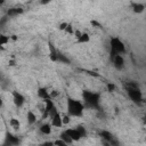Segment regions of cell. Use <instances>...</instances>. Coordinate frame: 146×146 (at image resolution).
Masks as SVG:
<instances>
[{
    "label": "cell",
    "instance_id": "obj_1",
    "mask_svg": "<svg viewBox=\"0 0 146 146\" xmlns=\"http://www.w3.org/2000/svg\"><path fill=\"white\" fill-rule=\"evenodd\" d=\"M84 110V105L74 98L68 97L67 98V113L71 116H82Z\"/></svg>",
    "mask_w": 146,
    "mask_h": 146
},
{
    "label": "cell",
    "instance_id": "obj_2",
    "mask_svg": "<svg viewBox=\"0 0 146 146\" xmlns=\"http://www.w3.org/2000/svg\"><path fill=\"white\" fill-rule=\"evenodd\" d=\"M110 50H111L110 51V57L112 59L115 55L123 54L125 51V46H124V43L117 36H113L110 40Z\"/></svg>",
    "mask_w": 146,
    "mask_h": 146
},
{
    "label": "cell",
    "instance_id": "obj_3",
    "mask_svg": "<svg viewBox=\"0 0 146 146\" xmlns=\"http://www.w3.org/2000/svg\"><path fill=\"white\" fill-rule=\"evenodd\" d=\"M82 98L84 100V103L87 104V106L89 107H98L99 104V94L89 91V90H84L82 91Z\"/></svg>",
    "mask_w": 146,
    "mask_h": 146
},
{
    "label": "cell",
    "instance_id": "obj_4",
    "mask_svg": "<svg viewBox=\"0 0 146 146\" xmlns=\"http://www.w3.org/2000/svg\"><path fill=\"white\" fill-rule=\"evenodd\" d=\"M127 92H128V96L130 97V99L133 103L143 102V94H141V91L137 87H128Z\"/></svg>",
    "mask_w": 146,
    "mask_h": 146
},
{
    "label": "cell",
    "instance_id": "obj_5",
    "mask_svg": "<svg viewBox=\"0 0 146 146\" xmlns=\"http://www.w3.org/2000/svg\"><path fill=\"white\" fill-rule=\"evenodd\" d=\"M13 102L14 104L17 106V107H22L24 105V102H25V98L22 94H19L18 91L14 90L13 91Z\"/></svg>",
    "mask_w": 146,
    "mask_h": 146
},
{
    "label": "cell",
    "instance_id": "obj_6",
    "mask_svg": "<svg viewBox=\"0 0 146 146\" xmlns=\"http://www.w3.org/2000/svg\"><path fill=\"white\" fill-rule=\"evenodd\" d=\"M99 136L104 139V140H106V144H112V145H115L116 144V141H114L113 139H114V137H113V135L110 132V131H107V130H102L100 132H99Z\"/></svg>",
    "mask_w": 146,
    "mask_h": 146
},
{
    "label": "cell",
    "instance_id": "obj_7",
    "mask_svg": "<svg viewBox=\"0 0 146 146\" xmlns=\"http://www.w3.org/2000/svg\"><path fill=\"white\" fill-rule=\"evenodd\" d=\"M112 62H113V64H114V66H115L116 70H122L123 66H124V59H123V57L121 56V54L115 55V56L112 58Z\"/></svg>",
    "mask_w": 146,
    "mask_h": 146
},
{
    "label": "cell",
    "instance_id": "obj_8",
    "mask_svg": "<svg viewBox=\"0 0 146 146\" xmlns=\"http://www.w3.org/2000/svg\"><path fill=\"white\" fill-rule=\"evenodd\" d=\"M5 144L6 145H18L19 144V139L15 136H13L11 133L7 132L6 133V138H5Z\"/></svg>",
    "mask_w": 146,
    "mask_h": 146
},
{
    "label": "cell",
    "instance_id": "obj_9",
    "mask_svg": "<svg viewBox=\"0 0 146 146\" xmlns=\"http://www.w3.org/2000/svg\"><path fill=\"white\" fill-rule=\"evenodd\" d=\"M50 120H51V125H54V127L59 128V127L63 125V123H62V115L58 112L55 113L52 116H50Z\"/></svg>",
    "mask_w": 146,
    "mask_h": 146
},
{
    "label": "cell",
    "instance_id": "obj_10",
    "mask_svg": "<svg viewBox=\"0 0 146 146\" xmlns=\"http://www.w3.org/2000/svg\"><path fill=\"white\" fill-rule=\"evenodd\" d=\"M48 46H49V50H50V52H49V58H50L51 62L56 63V62H57V54H58V51L55 49V46H54L50 41L48 42Z\"/></svg>",
    "mask_w": 146,
    "mask_h": 146
},
{
    "label": "cell",
    "instance_id": "obj_11",
    "mask_svg": "<svg viewBox=\"0 0 146 146\" xmlns=\"http://www.w3.org/2000/svg\"><path fill=\"white\" fill-rule=\"evenodd\" d=\"M65 131H66V133L72 138L73 141H78V140L81 139V136H80V133L78 132L76 129H66Z\"/></svg>",
    "mask_w": 146,
    "mask_h": 146
},
{
    "label": "cell",
    "instance_id": "obj_12",
    "mask_svg": "<svg viewBox=\"0 0 146 146\" xmlns=\"http://www.w3.org/2000/svg\"><path fill=\"white\" fill-rule=\"evenodd\" d=\"M131 7H132V11L136 14H141L145 10V6L143 3H139V2H132Z\"/></svg>",
    "mask_w": 146,
    "mask_h": 146
},
{
    "label": "cell",
    "instance_id": "obj_13",
    "mask_svg": "<svg viewBox=\"0 0 146 146\" xmlns=\"http://www.w3.org/2000/svg\"><path fill=\"white\" fill-rule=\"evenodd\" d=\"M23 8H21V7H14V8H9L8 10H7V15L8 16H16V15H21V14H23Z\"/></svg>",
    "mask_w": 146,
    "mask_h": 146
},
{
    "label": "cell",
    "instance_id": "obj_14",
    "mask_svg": "<svg viewBox=\"0 0 146 146\" xmlns=\"http://www.w3.org/2000/svg\"><path fill=\"white\" fill-rule=\"evenodd\" d=\"M36 94H38L39 98H41V99H43V100L50 98V95H49V92H48V90H47L46 88H39L38 91H36Z\"/></svg>",
    "mask_w": 146,
    "mask_h": 146
},
{
    "label": "cell",
    "instance_id": "obj_15",
    "mask_svg": "<svg viewBox=\"0 0 146 146\" xmlns=\"http://www.w3.org/2000/svg\"><path fill=\"white\" fill-rule=\"evenodd\" d=\"M39 130H40V132L43 133V135H50V133H51V124H49V123H43V124L40 125Z\"/></svg>",
    "mask_w": 146,
    "mask_h": 146
},
{
    "label": "cell",
    "instance_id": "obj_16",
    "mask_svg": "<svg viewBox=\"0 0 146 146\" xmlns=\"http://www.w3.org/2000/svg\"><path fill=\"white\" fill-rule=\"evenodd\" d=\"M78 40V43H87V42H89V40H90V36H89V34L88 33H81V35L79 36V38H76Z\"/></svg>",
    "mask_w": 146,
    "mask_h": 146
},
{
    "label": "cell",
    "instance_id": "obj_17",
    "mask_svg": "<svg viewBox=\"0 0 146 146\" xmlns=\"http://www.w3.org/2000/svg\"><path fill=\"white\" fill-rule=\"evenodd\" d=\"M55 106V104H54V102L51 100V98H48V99H44V110L43 111H46V112H50V110L52 108Z\"/></svg>",
    "mask_w": 146,
    "mask_h": 146
},
{
    "label": "cell",
    "instance_id": "obj_18",
    "mask_svg": "<svg viewBox=\"0 0 146 146\" xmlns=\"http://www.w3.org/2000/svg\"><path fill=\"white\" fill-rule=\"evenodd\" d=\"M26 117H27V122H29V124H33V123L36 122V116H35V114H34L32 111H29V112H27Z\"/></svg>",
    "mask_w": 146,
    "mask_h": 146
},
{
    "label": "cell",
    "instance_id": "obj_19",
    "mask_svg": "<svg viewBox=\"0 0 146 146\" xmlns=\"http://www.w3.org/2000/svg\"><path fill=\"white\" fill-rule=\"evenodd\" d=\"M59 138H60V139H63V140H64L66 144H72V143H73L72 138H71V137H70V136L66 133V131H63V132L59 135Z\"/></svg>",
    "mask_w": 146,
    "mask_h": 146
},
{
    "label": "cell",
    "instance_id": "obj_20",
    "mask_svg": "<svg viewBox=\"0 0 146 146\" xmlns=\"http://www.w3.org/2000/svg\"><path fill=\"white\" fill-rule=\"evenodd\" d=\"M9 124H10V125H11V128H14L15 130H18V129H19V127H21V122H19L17 119H15V117L10 119Z\"/></svg>",
    "mask_w": 146,
    "mask_h": 146
},
{
    "label": "cell",
    "instance_id": "obj_21",
    "mask_svg": "<svg viewBox=\"0 0 146 146\" xmlns=\"http://www.w3.org/2000/svg\"><path fill=\"white\" fill-rule=\"evenodd\" d=\"M57 62H60V63H65V64H70V59L65 56V55H62V54H57Z\"/></svg>",
    "mask_w": 146,
    "mask_h": 146
},
{
    "label": "cell",
    "instance_id": "obj_22",
    "mask_svg": "<svg viewBox=\"0 0 146 146\" xmlns=\"http://www.w3.org/2000/svg\"><path fill=\"white\" fill-rule=\"evenodd\" d=\"M75 129H76V130H78V132L80 133L81 138H83V137H86V136H87V130H86V128H84L83 125H78Z\"/></svg>",
    "mask_w": 146,
    "mask_h": 146
},
{
    "label": "cell",
    "instance_id": "obj_23",
    "mask_svg": "<svg viewBox=\"0 0 146 146\" xmlns=\"http://www.w3.org/2000/svg\"><path fill=\"white\" fill-rule=\"evenodd\" d=\"M8 41H9V36H7L5 34H0V47L8 43Z\"/></svg>",
    "mask_w": 146,
    "mask_h": 146
},
{
    "label": "cell",
    "instance_id": "obj_24",
    "mask_svg": "<svg viewBox=\"0 0 146 146\" xmlns=\"http://www.w3.org/2000/svg\"><path fill=\"white\" fill-rule=\"evenodd\" d=\"M62 123H63V124H68V123H70V115H68V114L62 115Z\"/></svg>",
    "mask_w": 146,
    "mask_h": 146
},
{
    "label": "cell",
    "instance_id": "obj_25",
    "mask_svg": "<svg viewBox=\"0 0 146 146\" xmlns=\"http://www.w3.org/2000/svg\"><path fill=\"white\" fill-rule=\"evenodd\" d=\"M66 33H68V34H73L74 33V31H73V26H72V24H67V26H66V29L64 30Z\"/></svg>",
    "mask_w": 146,
    "mask_h": 146
},
{
    "label": "cell",
    "instance_id": "obj_26",
    "mask_svg": "<svg viewBox=\"0 0 146 146\" xmlns=\"http://www.w3.org/2000/svg\"><path fill=\"white\" fill-rule=\"evenodd\" d=\"M106 88H107V90H108L110 92H113V91L115 90V84L112 83V82H108V83L106 84Z\"/></svg>",
    "mask_w": 146,
    "mask_h": 146
},
{
    "label": "cell",
    "instance_id": "obj_27",
    "mask_svg": "<svg viewBox=\"0 0 146 146\" xmlns=\"http://www.w3.org/2000/svg\"><path fill=\"white\" fill-rule=\"evenodd\" d=\"M54 145H58V146H65V145H67V144H66V143H65L63 139H60V138H59V139H57V140H55V141H54Z\"/></svg>",
    "mask_w": 146,
    "mask_h": 146
},
{
    "label": "cell",
    "instance_id": "obj_28",
    "mask_svg": "<svg viewBox=\"0 0 146 146\" xmlns=\"http://www.w3.org/2000/svg\"><path fill=\"white\" fill-rule=\"evenodd\" d=\"M67 24H68V23H66V22H64V23H62V24H59V26H58V29H59L60 31H64V30L66 29V26H67Z\"/></svg>",
    "mask_w": 146,
    "mask_h": 146
},
{
    "label": "cell",
    "instance_id": "obj_29",
    "mask_svg": "<svg viewBox=\"0 0 146 146\" xmlns=\"http://www.w3.org/2000/svg\"><path fill=\"white\" fill-rule=\"evenodd\" d=\"M90 23H91V25H94V26H96V27H99V29L102 27V24H100V23H98L97 21H91Z\"/></svg>",
    "mask_w": 146,
    "mask_h": 146
},
{
    "label": "cell",
    "instance_id": "obj_30",
    "mask_svg": "<svg viewBox=\"0 0 146 146\" xmlns=\"http://www.w3.org/2000/svg\"><path fill=\"white\" fill-rule=\"evenodd\" d=\"M49 95H50V98L57 97V96H58V91H57V90H52V91H51V92H50Z\"/></svg>",
    "mask_w": 146,
    "mask_h": 146
},
{
    "label": "cell",
    "instance_id": "obj_31",
    "mask_svg": "<svg viewBox=\"0 0 146 146\" xmlns=\"http://www.w3.org/2000/svg\"><path fill=\"white\" fill-rule=\"evenodd\" d=\"M73 34L75 35V38H79V36L81 35V32H80V31H75V32H74Z\"/></svg>",
    "mask_w": 146,
    "mask_h": 146
},
{
    "label": "cell",
    "instance_id": "obj_32",
    "mask_svg": "<svg viewBox=\"0 0 146 146\" xmlns=\"http://www.w3.org/2000/svg\"><path fill=\"white\" fill-rule=\"evenodd\" d=\"M51 0H40V2L42 3V5H47V3H49Z\"/></svg>",
    "mask_w": 146,
    "mask_h": 146
},
{
    "label": "cell",
    "instance_id": "obj_33",
    "mask_svg": "<svg viewBox=\"0 0 146 146\" xmlns=\"http://www.w3.org/2000/svg\"><path fill=\"white\" fill-rule=\"evenodd\" d=\"M43 145H44V146H46V145H54V141H44Z\"/></svg>",
    "mask_w": 146,
    "mask_h": 146
},
{
    "label": "cell",
    "instance_id": "obj_34",
    "mask_svg": "<svg viewBox=\"0 0 146 146\" xmlns=\"http://www.w3.org/2000/svg\"><path fill=\"white\" fill-rule=\"evenodd\" d=\"M9 65H10V66H14V65H15V62H14V60H10V62H9Z\"/></svg>",
    "mask_w": 146,
    "mask_h": 146
},
{
    "label": "cell",
    "instance_id": "obj_35",
    "mask_svg": "<svg viewBox=\"0 0 146 146\" xmlns=\"http://www.w3.org/2000/svg\"><path fill=\"white\" fill-rule=\"evenodd\" d=\"M2 105H3V102H2V98H1V97H0V107H1V106H2Z\"/></svg>",
    "mask_w": 146,
    "mask_h": 146
},
{
    "label": "cell",
    "instance_id": "obj_36",
    "mask_svg": "<svg viewBox=\"0 0 146 146\" xmlns=\"http://www.w3.org/2000/svg\"><path fill=\"white\" fill-rule=\"evenodd\" d=\"M11 39H13V40H17V36H16V35H11Z\"/></svg>",
    "mask_w": 146,
    "mask_h": 146
},
{
    "label": "cell",
    "instance_id": "obj_37",
    "mask_svg": "<svg viewBox=\"0 0 146 146\" xmlns=\"http://www.w3.org/2000/svg\"><path fill=\"white\" fill-rule=\"evenodd\" d=\"M5 1H6V0H0V6H2V5L5 3Z\"/></svg>",
    "mask_w": 146,
    "mask_h": 146
}]
</instances>
